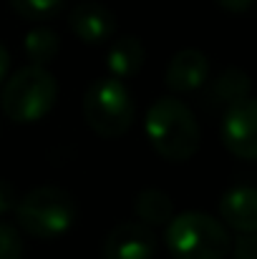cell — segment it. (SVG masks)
Wrapping results in <instances>:
<instances>
[{
	"mask_svg": "<svg viewBox=\"0 0 257 259\" xmlns=\"http://www.w3.org/2000/svg\"><path fill=\"white\" fill-rule=\"evenodd\" d=\"M144 131L152 149L167 161L181 164L199 151L202 131L197 116L187 103H181L174 96H162L149 106Z\"/></svg>",
	"mask_w": 257,
	"mask_h": 259,
	"instance_id": "cell-1",
	"label": "cell"
},
{
	"mask_svg": "<svg viewBox=\"0 0 257 259\" xmlns=\"http://www.w3.org/2000/svg\"><path fill=\"white\" fill-rule=\"evenodd\" d=\"M58 101V81L48 68L23 66L5 78L0 108L13 123H35L46 118Z\"/></svg>",
	"mask_w": 257,
	"mask_h": 259,
	"instance_id": "cell-2",
	"label": "cell"
},
{
	"mask_svg": "<svg viewBox=\"0 0 257 259\" xmlns=\"http://www.w3.org/2000/svg\"><path fill=\"white\" fill-rule=\"evenodd\" d=\"M164 242L174 259H225L232 249V237L225 224L204 211H181L171 217Z\"/></svg>",
	"mask_w": 257,
	"mask_h": 259,
	"instance_id": "cell-3",
	"label": "cell"
},
{
	"mask_svg": "<svg viewBox=\"0 0 257 259\" xmlns=\"http://www.w3.org/2000/svg\"><path fill=\"white\" fill-rule=\"evenodd\" d=\"M76 199L56 184L38 186L15 204L18 227L35 239H56L66 234L76 224Z\"/></svg>",
	"mask_w": 257,
	"mask_h": 259,
	"instance_id": "cell-4",
	"label": "cell"
},
{
	"mask_svg": "<svg viewBox=\"0 0 257 259\" xmlns=\"http://www.w3.org/2000/svg\"><path fill=\"white\" fill-rule=\"evenodd\" d=\"M84 121L88 128L103 139L124 136L134 123V98L129 88L116 78H98L84 93Z\"/></svg>",
	"mask_w": 257,
	"mask_h": 259,
	"instance_id": "cell-5",
	"label": "cell"
},
{
	"mask_svg": "<svg viewBox=\"0 0 257 259\" xmlns=\"http://www.w3.org/2000/svg\"><path fill=\"white\" fill-rule=\"evenodd\" d=\"M219 136H222L225 149L232 156H237L242 161H255L257 159V106L252 96L227 106V111L222 116Z\"/></svg>",
	"mask_w": 257,
	"mask_h": 259,
	"instance_id": "cell-6",
	"label": "cell"
},
{
	"mask_svg": "<svg viewBox=\"0 0 257 259\" xmlns=\"http://www.w3.org/2000/svg\"><path fill=\"white\" fill-rule=\"evenodd\" d=\"M157 234L141 222H121L103 239V259H154Z\"/></svg>",
	"mask_w": 257,
	"mask_h": 259,
	"instance_id": "cell-7",
	"label": "cell"
},
{
	"mask_svg": "<svg viewBox=\"0 0 257 259\" xmlns=\"http://www.w3.org/2000/svg\"><path fill=\"white\" fill-rule=\"evenodd\" d=\"M74 35L86 46H101L116 33V15L96 0H81L68 15Z\"/></svg>",
	"mask_w": 257,
	"mask_h": 259,
	"instance_id": "cell-8",
	"label": "cell"
},
{
	"mask_svg": "<svg viewBox=\"0 0 257 259\" xmlns=\"http://www.w3.org/2000/svg\"><path fill=\"white\" fill-rule=\"evenodd\" d=\"M207 78H209V58L197 48H184L169 61L164 73V86L171 93H192L204 86Z\"/></svg>",
	"mask_w": 257,
	"mask_h": 259,
	"instance_id": "cell-9",
	"label": "cell"
},
{
	"mask_svg": "<svg viewBox=\"0 0 257 259\" xmlns=\"http://www.w3.org/2000/svg\"><path fill=\"white\" fill-rule=\"evenodd\" d=\"M219 217L225 224H230L240 234H255L257 232V191L255 186L242 184L232 186L219 199Z\"/></svg>",
	"mask_w": 257,
	"mask_h": 259,
	"instance_id": "cell-10",
	"label": "cell"
},
{
	"mask_svg": "<svg viewBox=\"0 0 257 259\" xmlns=\"http://www.w3.org/2000/svg\"><path fill=\"white\" fill-rule=\"evenodd\" d=\"M144 58H146V51H144L141 40L134 38V35H124V38H116V40L108 46L106 68H108L111 78H116V81H121V78H134V76L141 71Z\"/></svg>",
	"mask_w": 257,
	"mask_h": 259,
	"instance_id": "cell-11",
	"label": "cell"
},
{
	"mask_svg": "<svg viewBox=\"0 0 257 259\" xmlns=\"http://www.w3.org/2000/svg\"><path fill=\"white\" fill-rule=\"evenodd\" d=\"M134 211H136L139 222L146 224L149 229L167 227L169 219L174 217V201L162 189H144L134 199Z\"/></svg>",
	"mask_w": 257,
	"mask_h": 259,
	"instance_id": "cell-12",
	"label": "cell"
},
{
	"mask_svg": "<svg viewBox=\"0 0 257 259\" xmlns=\"http://www.w3.org/2000/svg\"><path fill=\"white\" fill-rule=\"evenodd\" d=\"M23 51H25L30 66L46 68L58 56V51H61V35L53 28H48V25H38V28H33V30L25 33Z\"/></svg>",
	"mask_w": 257,
	"mask_h": 259,
	"instance_id": "cell-13",
	"label": "cell"
},
{
	"mask_svg": "<svg viewBox=\"0 0 257 259\" xmlns=\"http://www.w3.org/2000/svg\"><path fill=\"white\" fill-rule=\"evenodd\" d=\"M250 91H252V81H250V76L242 68H227V71H222L219 78H217V83H214V96L219 101H225V106L247 98Z\"/></svg>",
	"mask_w": 257,
	"mask_h": 259,
	"instance_id": "cell-14",
	"label": "cell"
},
{
	"mask_svg": "<svg viewBox=\"0 0 257 259\" xmlns=\"http://www.w3.org/2000/svg\"><path fill=\"white\" fill-rule=\"evenodd\" d=\"M8 3L20 18L30 23H46L56 18V13L63 8L66 0H8Z\"/></svg>",
	"mask_w": 257,
	"mask_h": 259,
	"instance_id": "cell-15",
	"label": "cell"
},
{
	"mask_svg": "<svg viewBox=\"0 0 257 259\" xmlns=\"http://www.w3.org/2000/svg\"><path fill=\"white\" fill-rule=\"evenodd\" d=\"M0 259H23L20 232L8 222H0Z\"/></svg>",
	"mask_w": 257,
	"mask_h": 259,
	"instance_id": "cell-16",
	"label": "cell"
},
{
	"mask_svg": "<svg viewBox=\"0 0 257 259\" xmlns=\"http://www.w3.org/2000/svg\"><path fill=\"white\" fill-rule=\"evenodd\" d=\"M235 259H257V237L255 234H237Z\"/></svg>",
	"mask_w": 257,
	"mask_h": 259,
	"instance_id": "cell-17",
	"label": "cell"
},
{
	"mask_svg": "<svg viewBox=\"0 0 257 259\" xmlns=\"http://www.w3.org/2000/svg\"><path fill=\"white\" fill-rule=\"evenodd\" d=\"M15 204H18L15 186H13L8 179H3V176H0V217H3V214H8V211H13V209H15Z\"/></svg>",
	"mask_w": 257,
	"mask_h": 259,
	"instance_id": "cell-18",
	"label": "cell"
},
{
	"mask_svg": "<svg viewBox=\"0 0 257 259\" xmlns=\"http://www.w3.org/2000/svg\"><path fill=\"white\" fill-rule=\"evenodd\" d=\"M252 3L255 0H217V5L230 10V13H247L252 8Z\"/></svg>",
	"mask_w": 257,
	"mask_h": 259,
	"instance_id": "cell-19",
	"label": "cell"
},
{
	"mask_svg": "<svg viewBox=\"0 0 257 259\" xmlns=\"http://www.w3.org/2000/svg\"><path fill=\"white\" fill-rule=\"evenodd\" d=\"M8 71H10V53H8V48L0 43V86L5 83Z\"/></svg>",
	"mask_w": 257,
	"mask_h": 259,
	"instance_id": "cell-20",
	"label": "cell"
}]
</instances>
